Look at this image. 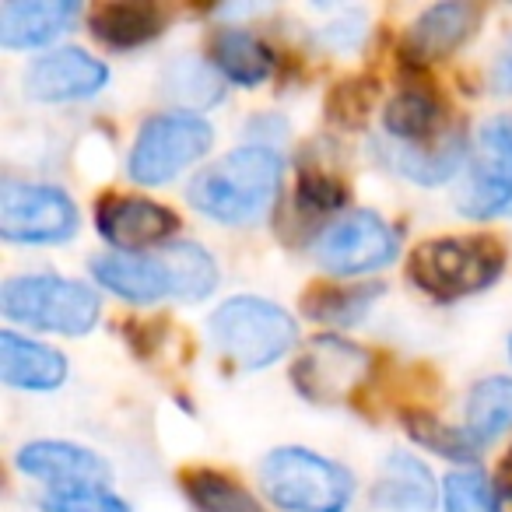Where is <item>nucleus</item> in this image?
Segmentation results:
<instances>
[{
  "instance_id": "nucleus-1",
  "label": "nucleus",
  "mask_w": 512,
  "mask_h": 512,
  "mask_svg": "<svg viewBox=\"0 0 512 512\" xmlns=\"http://www.w3.org/2000/svg\"><path fill=\"white\" fill-rule=\"evenodd\" d=\"M92 278L99 281V288L134 306L165 299L200 302L218 288V264L197 242H169L158 253L95 256Z\"/></svg>"
},
{
  "instance_id": "nucleus-2",
  "label": "nucleus",
  "mask_w": 512,
  "mask_h": 512,
  "mask_svg": "<svg viewBox=\"0 0 512 512\" xmlns=\"http://www.w3.org/2000/svg\"><path fill=\"white\" fill-rule=\"evenodd\" d=\"M285 162L267 144H246L228 151L190 183V204L204 218L221 225H249L264 218L267 207L278 200Z\"/></svg>"
},
{
  "instance_id": "nucleus-3",
  "label": "nucleus",
  "mask_w": 512,
  "mask_h": 512,
  "mask_svg": "<svg viewBox=\"0 0 512 512\" xmlns=\"http://www.w3.org/2000/svg\"><path fill=\"white\" fill-rule=\"evenodd\" d=\"M207 334L221 358L246 372H256L281 362L299 344V323L271 299L232 295L211 313Z\"/></svg>"
},
{
  "instance_id": "nucleus-4",
  "label": "nucleus",
  "mask_w": 512,
  "mask_h": 512,
  "mask_svg": "<svg viewBox=\"0 0 512 512\" xmlns=\"http://www.w3.org/2000/svg\"><path fill=\"white\" fill-rule=\"evenodd\" d=\"M260 488L281 512H348L355 477L330 456L281 446L260 460Z\"/></svg>"
},
{
  "instance_id": "nucleus-5",
  "label": "nucleus",
  "mask_w": 512,
  "mask_h": 512,
  "mask_svg": "<svg viewBox=\"0 0 512 512\" xmlns=\"http://www.w3.org/2000/svg\"><path fill=\"white\" fill-rule=\"evenodd\" d=\"M0 313L11 323L60 337H85L102 316L99 292L57 274H22L0 288Z\"/></svg>"
},
{
  "instance_id": "nucleus-6",
  "label": "nucleus",
  "mask_w": 512,
  "mask_h": 512,
  "mask_svg": "<svg viewBox=\"0 0 512 512\" xmlns=\"http://www.w3.org/2000/svg\"><path fill=\"white\" fill-rule=\"evenodd\" d=\"M505 271V249L491 235H446L414 249L411 278L432 299L453 302L491 288Z\"/></svg>"
},
{
  "instance_id": "nucleus-7",
  "label": "nucleus",
  "mask_w": 512,
  "mask_h": 512,
  "mask_svg": "<svg viewBox=\"0 0 512 512\" xmlns=\"http://www.w3.org/2000/svg\"><path fill=\"white\" fill-rule=\"evenodd\" d=\"M214 148V130L200 113H155L141 123L127 155V176L141 186H165Z\"/></svg>"
},
{
  "instance_id": "nucleus-8",
  "label": "nucleus",
  "mask_w": 512,
  "mask_h": 512,
  "mask_svg": "<svg viewBox=\"0 0 512 512\" xmlns=\"http://www.w3.org/2000/svg\"><path fill=\"white\" fill-rule=\"evenodd\" d=\"M78 204L60 186L18 183L0 186V235L18 246H57L78 235Z\"/></svg>"
},
{
  "instance_id": "nucleus-9",
  "label": "nucleus",
  "mask_w": 512,
  "mask_h": 512,
  "mask_svg": "<svg viewBox=\"0 0 512 512\" xmlns=\"http://www.w3.org/2000/svg\"><path fill=\"white\" fill-rule=\"evenodd\" d=\"M400 235L376 211H351L330 221L313 242L316 264L334 278H358V274L383 271L397 260Z\"/></svg>"
},
{
  "instance_id": "nucleus-10",
  "label": "nucleus",
  "mask_w": 512,
  "mask_h": 512,
  "mask_svg": "<svg viewBox=\"0 0 512 512\" xmlns=\"http://www.w3.org/2000/svg\"><path fill=\"white\" fill-rule=\"evenodd\" d=\"M456 207L474 221L512 214V116H495L477 130Z\"/></svg>"
},
{
  "instance_id": "nucleus-11",
  "label": "nucleus",
  "mask_w": 512,
  "mask_h": 512,
  "mask_svg": "<svg viewBox=\"0 0 512 512\" xmlns=\"http://www.w3.org/2000/svg\"><path fill=\"white\" fill-rule=\"evenodd\" d=\"M369 379V351L337 334H323L302 348L292 365V383L313 404H337Z\"/></svg>"
},
{
  "instance_id": "nucleus-12",
  "label": "nucleus",
  "mask_w": 512,
  "mask_h": 512,
  "mask_svg": "<svg viewBox=\"0 0 512 512\" xmlns=\"http://www.w3.org/2000/svg\"><path fill=\"white\" fill-rule=\"evenodd\" d=\"M95 228L116 253H144V249L169 246L179 218L172 207L158 204V200L109 193L95 204Z\"/></svg>"
},
{
  "instance_id": "nucleus-13",
  "label": "nucleus",
  "mask_w": 512,
  "mask_h": 512,
  "mask_svg": "<svg viewBox=\"0 0 512 512\" xmlns=\"http://www.w3.org/2000/svg\"><path fill=\"white\" fill-rule=\"evenodd\" d=\"M15 467L32 481L46 484L50 491L109 488V481H113V467H109L106 456L67 439L25 442L15 453Z\"/></svg>"
},
{
  "instance_id": "nucleus-14",
  "label": "nucleus",
  "mask_w": 512,
  "mask_h": 512,
  "mask_svg": "<svg viewBox=\"0 0 512 512\" xmlns=\"http://www.w3.org/2000/svg\"><path fill=\"white\" fill-rule=\"evenodd\" d=\"M109 85V67L99 57L78 50V46H60L43 57H36L25 71V95L39 102H78L92 99Z\"/></svg>"
},
{
  "instance_id": "nucleus-15",
  "label": "nucleus",
  "mask_w": 512,
  "mask_h": 512,
  "mask_svg": "<svg viewBox=\"0 0 512 512\" xmlns=\"http://www.w3.org/2000/svg\"><path fill=\"white\" fill-rule=\"evenodd\" d=\"M481 11L474 4H460V0H446V4H432L411 22L404 36V57L411 64H435L456 53L470 36H474Z\"/></svg>"
},
{
  "instance_id": "nucleus-16",
  "label": "nucleus",
  "mask_w": 512,
  "mask_h": 512,
  "mask_svg": "<svg viewBox=\"0 0 512 512\" xmlns=\"http://www.w3.org/2000/svg\"><path fill=\"white\" fill-rule=\"evenodd\" d=\"M78 18V0H8L0 8V46L4 50H39L71 32Z\"/></svg>"
},
{
  "instance_id": "nucleus-17",
  "label": "nucleus",
  "mask_w": 512,
  "mask_h": 512,
  "mask_svg": "<svg viewBox=\"0 0 512 512\" xmlns=\"http://www.w3.org/2000/svg\"><path fill=\"white\" fill-rule=\"evenodd\" d=\"M0 379L11 390L25 393H53L67 379V358L50 344H39L15 330L0 334Z\"/></svg>"
},
{
  "instance_id": "nucleus-18",
  "label": "nucleus",
  "mask_w": 512,
  "mask_h": 512,
  "mask_svg": "<svg viewBox=\"0 0 512 512\" xmlns=\"http://www.w3.org/2000/svg\"><path fill=\"white\" fill-rule=\"evenodd\" d=\"M372 505L379 512H432L439 484L414 453H390L372 484Z\"/></svg>"
},
{
  "instance_id": "nucleus-19",
  "label": "nucleus",
  "mask_w": 512,
  "mask_h": 512,
  "mask_svg": "<svg viewBox=\"0 0 512 512\" xmlns=\"http://www.w3.org/2000/svg\"><path fill=\"white\" fill-rule=\"evenodd\" d=\"M383 127L393 137L390 144H404V148L432 144L453 130L449 127L446 106L428 88H404V92L393 95L383 109Z\"/></svg>"
},
{
  "instance_id": "nucleus-20",
  "label": "nucleus",
  "mask_w": 512,
  "mask_h": 512,
  "mask_svg": "<svg viewBox=\"0 0 512 512\" xmlns=\"http://www.w3.org/2000/svg\"><path fill=\"white\" fill-rule=\"evenodd\" d=\"M211 64L214 71L225 81L239 88H256L264 85L274 74V50L264 43L260 36L246 29H235V25H225L211 36Z\"/></svg>"
},
{
  "instance_id": "nucleus-21",
  "label": "nucleus",
  "mask_w": 512,
  "mask_h": 512,
  "mask_svg": "<svg viewBox=\"0 0 512 512\" xmlns=\"http://www.w3.org/2000/svg\"><path fill=\"white\" fill-rule=\"evenodd\" d=\"M470 148L463 127H453L446 137L432 144H418V148H404V144H393L390 148V165L400 176L414 179L421 186H439L446 179H453L460 169H467Z\"/></svg>"
},
{
  "instance_id": "nucleus-22",
  "label": "nucleus",
  "mask_w": 512,
  "mask_h": 512,
  "mask_svg": "<svg viewBox=\"0 0 512 512\" xmlns=\"http://www.w3.org/2000/svg\"><path fill=\"white\" fill-rule=\"evenodd\" d=\"M88 29L109 50H137L162 36L165 15L155 4H99L88 15Z\"/></svg>"
},
{
  "instance_id": "nucleus-23",
  "label": "nucleus",
  "mask_w": 512,
  "mask_h": 512,
  "mask_svg": "<svg viewBox=\"0 0 512 512\" xmlns=\"http://www.w3.org/2000/svg\"><path fill=\"white\" fill-rule=\"evenodd\" d=\"M386 288L379 281H358V285H330L320 288L306 299V313L330 327H351V323L365 320L372 302L383 295Z\"/></svg>"
},
{
  "instance_id": "nucleus-24",
  "label": "nucleus",
  "mask_w": 512,
  "mask_h": 512,
  "mask_svg": "<svg viewBox=\"0 0 512 512\" xmlns=\"http://www.w3.org/2000/svg\"><path fill=\"white\" fill-rule=\"evenodd\" d=\"M467 428L481 442H491L512 428V379L488 376L467 397Z\"/></svg>"
},
{
  "instance_id": "nucleus-25",
  "label": "nucleus",
  "mask_w": 512,
  "mask_h": 512,
  "mask_svg": "<svg viewBox=\"0 0 512 512\" xmlns=\"http://www.w3.org/2000/svg\"><path fill=\"white\" fill-rule=\"evenodd\" d=\"M183 488L197 512H264L253 491L218 470H190L183 477Z\"/></svg>"
},
{
  "instance_id": "nucleus-26",
  "label": "nucleus",
  "mask_w": 512,
  "mask_h": 512,
  "mask_svg": "<svg viewBox=\"0 0 512 512\" xmlns=\"http://www.w3.org/2000/svg\"><path fill=\"white\" fill-rule=\"evenodd\" d=\"M407 432L418 446L432 449V453L446 456V460H456V463H474L481 456V446L484 442L470 432L467 425H446V421L432 418V414H407Z\"/></svg>"
},
{
  "instance_id": "nucleus-27",
  "label": "nucleus",
  "mask_w": 512,
  "mask_h": 512,
  "mask_svg": "<svg viewBox=\"0 0 512 512\" xmlns=\"http://www.w3.org/2000/svg\"><path fill=\"white\" fill-rule=\"evenodd\" d=\"M442 509L446 512H502L498 491L481 470H456L442 484Z\"/></svg>"
},
{
  "instance_id": "nucleus-28",
  "label": "nucleus",
  "mask_w": 512,
  "mask_h": 512,
  "mask_svg": "<svg viewBox=\"0 0 512 512\" xmlns=\"http://www.w3.org/2000/svg\"><path fill=\"white\" fill-rule=\"evenodd\" d=\"M348 204V190L337 176L323 169H302L299 193H295V207L309 214H334Z\"/></svg>"
},
{
  "instance_id": "nucleus-29",
  "label": "nucleus",
  "mask_w": 512,
  "mask_h": 512,
  "mask_svg": "<svg viewBox=\"0 0 512 512\" xmlns=\"http://www.w3.org/2000/svg\"><path fill=\"white\" fill-rule=\"evenodd\" d=\"M46 512H130V505L109 488H71V491H46Z\"/></svg>"
},
{
  "instance_id": "nucleus-30",
  "label": "nucleus",
  "mask_w": 512,
  "mask_h": 512,
  "mask_svg": "<svg viewBox=\"0 0 512 512\" xmlns=\"http://www.w3.org/2000/svg\"><path fill=\"white\" fill-rule=\"evenodd\" d=\"M491 85H495L498 92L512 95V39L505 43V50L498 53L495 67H491Z\"/></svg>"
},
{
  "instance_id": "nucleus-31",
  "label": "nucleus",
  "mask_w": 512,
  "mask_h": 512,
  "mask_svg": "<svg viewBox=\"0 0 512 512\" xmlns=\"http://www.w3.org/2000/svg\"><path fill=\"white\" fill-rule=\"evenodd\" d=\"M502 495L512 498V453L502 460Z\"/></svg>"
},
{
  "instance_id": "nucleus-32",
  "label": "nucleus",
  "mask_w": 512,
  "mask_h": 512,
  "mask_svg": "<svg viewBox=\"0 0 512 512\" xmlns=\"http://www.w3.org/2000/svg\"><path fill=\"white\" fill-rule=\"evenodd\" d=\"M509 351H512V341H509Z\"/></svg>"
}]
</instances>
